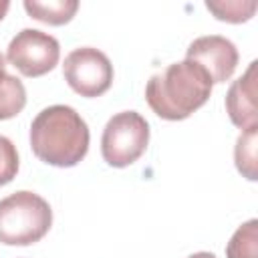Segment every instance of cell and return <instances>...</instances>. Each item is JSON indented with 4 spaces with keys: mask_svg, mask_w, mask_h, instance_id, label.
I'll list each match as a JSON object with an SVG mask.
<instances>
[{
    "mask_svg": "<svg viewBox=\"0 0 258 258\" xmlns=\"http://www.w3.org/2000/svg\"><path fill=\"white\" fill-rule=\"evenodd\" d=\"M89 127L69 105L42 109L30 125L32 153L54 167H73L89 151Z\"/></svg>",
    "mask_w": 258,
    "mask_h": 258,
    "instance_id": "6da1fadb",
    "label": "cell"
},
{
    "mask_svg": "<svg viewBox=\"0 0 258 258\" xmlns=\"http://www.w3.org/2000/svg\"><path fill=\"white\" fill-rule=\"evenodd\" d=\"M256 133H258V125H252V127L244 129L240 133V137L236 139V147H234L236 169L250 181L258 179V171H256Z\"/></svg>",
    "mask_w": 258,
    "mask_h": 258,
    "instance_id": "8fae6325",
    "label": "cell"
},
{
    "mask_svg": "<svg viewBox=\"0 0 258 258\" xmlns=\"http://www.w3.org/2000/svg\"><path fill=\"white\" fill-rule=\"evenodd\" d=\"M8 8H10V2H8V0H0V20L6 16Z\"/></svg>",
    "mask_w": 258,
    "mask_h": 258,
    "instance_id": "9a60e30c",
    "label": "cell"
},
{
    "mask_svg": "<svg viewBox=\"0 0 258 258\" xmlns=\"http://www.w3.org/2000/svg\"><path fill=\"white\" fill-rule=\"evenodd\" d=\"M185 58L198 62L210 75L212 83H226L238 67V48L226 36L208 34L187 46Z\"/></svg>",
    "mask_w": 258,
    "mask_h": 258,
    "instance_id": "52a82bcc",
    "label": "cell"
},
{
    "mask_svg": "<svg viewBox=\"0 0 258 258\" xmlns=\"http://www.w3.org/2000/svg\"><path fill=\"white\" fill-rule=\"evenodd\" d=\"M18 173V153L14 143L0 135V187L10 183Z\"/></svg>",
    "mask_w": 258,
    "mask_h": 258,
    "instance_id": "5bb4252c",
    "label": "cell"
},
{
    "mask_svg": "<svg viewBox=\"0 0 258 258\" xmlns=\"http://www.w3.org/2000/svg\"><path fill=\"white\" fill-rule=\"evenodd\" d=\"M62 75L69 87L81 97H101L113 83V64L105 52L93 46H81L67 54Z\"/></svg>",
    "mask_w": 258,
    "mask_h": 258,
    "instance_id": "5b68a950",
    "label": "cell"
},
{
    "mask_svg": "<svg viewBox=\"0 0 258 258\" xmlns=\"http://www.w3.org/2000/svg\"><path fill=\"white\" fill-rule=\"evenodd\" d=\"M210 75L194 60H179L153 75L145 87V99L151 111L165 121L187 119L212 95Z\"/></svg>",
    "mask_w": 258,
    "mask_h": 258,
    "instance_id": "7a4b0ae2",
    "label": "cell"
},
{
    "mask_svg": "<svg viewBox=\"0 0 258 258\" xmlns=\"http://www.w3.org/2000/svg\"><path fill=\"white\" fill-rule=\"evenodd\" d=\"M24 10L28 12L30 18L50 24V26H60L73 20V16L79 10L77 0H24Z\"/></svg>",
    "mask_w": 258,
    "mask_h": 258,
    "instance_id": "9c48e42d",
    "label": "cell"
},
{
    "mask_svg": "<svg viewBox=\"0 0 258 258\" xmlns=\"http://www.w3.org/2000/svg\"><path fill=\"white\" fill-rule=\"evenodd\" d=\"M60 46L54 36L36 28L20 30L8 44L6 60L24 77H42L58 62Z\"/></svg>",
    "mask_w": 258,
    "mask_h": 258,
    "instance_id": "8992f818",
    "label": "cell"
},
{
    "mask_svg": "<svg viewBox=\"0 0 258 258\" xmlns=\"http://www.w3.org/2000/svg\"><path fill=\"white\" fill-rule=\"evenodd\" d=\"M226 258H258V220H248L232 234Z\"/></svg>",
    "mask_w": 258,
    "mask_h": 258,
    "instance_id": "7c38bea8",
    "label": "cell"
},
{
    "mask_svg": "<svg viewBox=\"0 0 258 258\" xmlns=\"http://www.w3.org/2000/svg\"><path fill=\"white\" fill-rule=\"evenodd\" d=\"M187 258H216V254H212V252H196V254H191Z\"/></svg>",
    "mask_w": 258,
    "mask_h": 258,
    "instance_id": "2e32d148",
    "label": "cell"
},
{
    "mask_svg": "<svg viewBox=\"0 0 258 258\" xmlns=\"http://www.w3.org/2000/svg\"><path fill=\"white\" fill-rule=\"evenodd\" d=\"M149 123L137 111H121L113 115L101 137V155L111 167H127L135 163L147 149Z\"/></svg>",
    "mask_w": 258,
    "mask_h": 258,
    "instance_id": "277c9868",
    "label": "cell"
},
{
    "mask_svg": "<svg viewBox=\"0 0 258 258\" xmlns=\"http://www.w3.org/2000/svg\"><path fill=\"white\" fill-rule=\"evenodd\" d=\"M4 67H6V60H4V56L0 52V73H4Z\"/></svg>",
    "mask_w": 258,
    "mask_h": 258,
    "instance_id": "e0dca14e",
    "label": "cell"
},
{
    "mask_svg": "<svg viewBox=\"0 0 258 258\" xmlns=\"http://www.w3.org/2000/svg\"><path fill=\"white\" fill-rule=\"evenodd\" d=\"M256 69L258 62L252 60L246 73L236 79L226 95V111L230 121L242 131L258 125V107H256Z\"/></svg>",
    "mask_w": 258,
    "mask_h": 258,
    "instance_id": "ba28073f",
    "label": "cell"
},
{
    "mask_svg": "<svg viewBox=\"0 0 258 258\" xmlns=\"http://www.w3.org/2000/svg\"><path fill=\"white\" fill-rule=\"evenodd\" d=\"M206 8L222 22H232L240 24L246 22L254 16L256 12V2H242V0H226V2H206Z\"/></svg>",
    "mask_w": 258,
    "mask_h": 258,
    "instance_id": "4fadbf2b",
    "label": "cell"
},
{
    "mask_svg": "<svg viewBox=\"0 0 258 258\" xmlns=\"http://www.w3.org/2000/svg\"><path fill=\"white\" fill-rule=\"evenodd\" d=\"M26 105V89L20 79L0 73V121L16 117Z\"/></svg>",
    "mask_w": 258,
    "mask_h": 258,
    "instance_id": "30bf717a",
    "label": "cell"
},
{
    "mask_svg": "<svg viewBox=\"0 0 258 258\" xmlns=\"http://www.w3.org/2000/svg\"><path fill=\"white\" fill-rule=\"evenodd\" d=\"M52 226V210L34 191H14L0 200V244L30 246L46 236Z\"/></svg>",
    "mask_w": 258,
    "mask_h": 258,
    "instance_id": "3957f363",
    "label": "cell"
}]
</instances>
